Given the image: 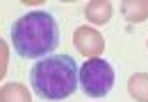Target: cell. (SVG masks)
<instances>
[{"label":"cell","mask_w":148,"mask_h":102,"mask_svg":"<svg viewBox=\"0 0 148 102\" xmlns=\"http://www.w3.org/2000/svg\"><path fill=\"white\" fill-rule=\"evenodd\" d=\"M80 68L71 54H53L46 59H39L30 68V84L41 100L59 102L73 95L80 86L77 80Z\"/></svg>","instance_id":"1"},{"label":"cell","mask_w":148,"mask_h":102,"mask_svg":"<svg viewBox=\"0 0 148 102\" xmlns=\"http://www.w3.org/2000/svg\"><path fill=\"white\" fill-rule=\"evenodd\" d=\"M12 43L23 59L46 57L59 43L57 18L48 12H27L12 25Z\"/></svg>","instance_id":"2"},{"label":"cell","mask_w":148,"mask_h":102,"mask_svg":"<svg viewBox=\"0 0 148 102\" xmlns=\"http://www.w3.org/2000/svg\"><path fill=\"white\" fill-rule=\"evenodd\" d=\"M77 80H80V88L84 91V95H89V98H105L114 88L116 75H114V68H112L110 61H105L100 57H93V59H87L80 66Z\"/></svg>","instance_id":"3"},{"label":"cell","mask_w":148,"mask_h":102,"mask_svg":"<svg viewBox=\"0 0 148 102\" xmlns=\"http://www.w3.org/2000/svg\"><path fill=\"white\" fill-rule=\"evenodd\" d=\"M73 43H75V48H77V52L84 54L87 59H93V57H98L100 52L105 50L103 34L98 32V30H93V27H89V25H82V27L75 30Z\"/></svg>","instance_id":"4"},{"label":"cell","mask_w":148,"mask_h":102,"mask_svg":"<svg viewBox=\"0 0 148 102\" xmlns=\"http://www.w3.org/2000/svg\"><path fill=\"white\" fill-rule=\"evenodd\" d=\"M112 2H107V0H93V2H89L87 7H84V16H87V20L89 23H93V25H105V23H110L112 18Z\"/></svg>","instance_id":"5"},{"label":"cell","mask_w":148,"mask_h":102,"mask_svg":"<svg viewBox=\"0 0 148 102\" xmlns=\"http://www.w3.org/2000/svg\"><path fill=\"white\" fill-rule=\"evenodd\" d=\"M121 14L128 23H144L148 20V0H123Z\"/></svg>","instance_id":"6"},{"label":"cell","mask_w":148,"mask_h":102,"mask_svg":"<svg viewBox=\"0 0 148 102\" xmlns=\"http://www.w3.org/2000/svg\"><path fill=\"white\" fill-rule=\"evenodd\" d=\"M128 93L137 102H148V73H134L128 80Z\"/></svg>","instance_id":"7"},{"label":"cell","mask_w":148,"mask_h":102,"mask_svg":"<svg viewBox=\"0 0 148 102\" xmlns=\"http://www.w3.org/2000/svg\"><path fill=\"white\" fill-rule=\"evenodd\" d=\"M0 102H32L30 98V91L18 82H12V84H5L0 91Z\"/></svg>","instance_id":"8"},{"label":"cell","mask_w":148,"mask_h":102,"mask_svg":"<svg viewBox=\"0 0 148 102\" xmlns=\"http://www.w3.org/2000/svg\"><path fill=\"white\" fill-rule=\"evenodd\" d=\"M7 59H9V54H7V43L0 41V61H2V66H0V75L7 73Z\"/></svg>","instance_id":"9"}]
</instances>
